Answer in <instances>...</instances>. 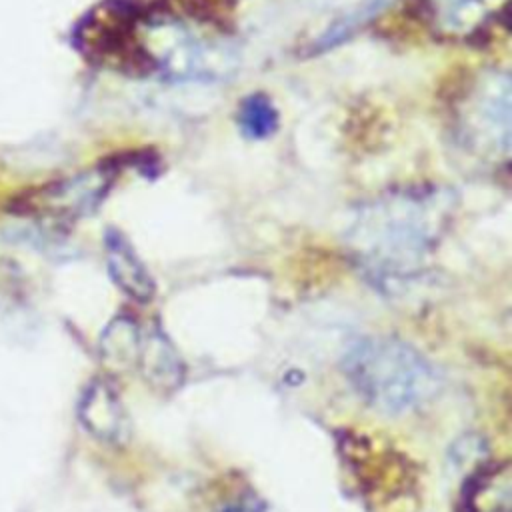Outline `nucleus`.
Returning <instances> with one entry per match:
<instances>
[{
    "label": "nucleus",
    "instance_id": "obj_11",
    "mask_svg": "<svg viewBox=\"0 0 512 512\" xmlns=\"http://www.w3.org/2000/svg\"><path fill=\"white\" fill-rule=\"evenodd\" d=\"M142 326L128 314H118L100 336L102 364L112 372H128L136 368Z\"/></svg>",
    "mask_w": 512,
    "mask_h": 512
},
{
    "label": "nucleus",
    "instance_id": "obj_5",
    "mask_svg": "<svg viewBox=\"0 0 512 512\" xmlns=\"http://www.w3.org/2000/svg\"><path fill=\"white\" fill-rule=\"evenodd\" d=\"M418 16L438 38L480 44L508 16V0H416Z\"/></svg>",
    "mask_w": 512,
    "mask_h": 512
},
{
    "label": "nucleus",
    "instance_id": "obj_4",
    "mask_svg": "<svg viewBox=\"0 0 512 512\" xmlns=\"http://www.w3.org/2000/svg\"><path fill=\"white\" fill-rule=\"evenodd\" d=\"M146 16L148 6L138 0H102L74 28V46L92 62L148 76L160 64L138 36Z\"/></svg>",
    "mask_w": 512,
    "mask_h": 512
},
{
    "label": "nucleus",
    "instance_id": "obj_2",
    "mask_svg": "<svg viewBox=\"0 0 512 512\" xmlns=\"http://www.w3.org/2000/svg\"><path fill=\"white\" fill-rule=\"evenodd\" d=\"M342 372L356 396L388 416L412 412L438 390L440 378L430 360L394 336H364L342 356Z\"/></svg>",
    "mask_w": 512,
    "mask_h": 512
},
{
    "label": "nucleus",
    "instance_id": "obj_7",
    "mask_svg": "<svg viewBox=\"0 0 512 512\" xmlns=\"http://www.w3.org/2000/svg\"><path fill=\"white\" fill-rule=\"evenodd\" d=\"M78 418L82 426L100 442L124 444L130 438V418L108 380H92L78 402Z\"/></svg>",
    "mask_w": 512,
    "mask_h": 512
},
{
    "label": "nucleus",
    "instance_id": "obj_3",
    "mask_svg": "<svg viewBox=\"0 0 512 512\" xmlns=\"http://www.w3.org/2000/svg\"><path fill=\"white\" fill-rule=\"evenodd\" d=\"M512 84L504 70L488 68L470 78L452 102L456 140L474 156L488 162H508Z\"/></svg>",
    "mask_w": 512,
    "mask_h": 512
},
{
    "label": "nucleus",
    "instance_id": "obj_8",
    "mask_svg": "<svg viewBox=\"0 0 512 512\" xmlns=\"http://www.w3.org/2000/svg\"><path fill=\"white\" fill-rule=\"evenodd\" d=\"M156 392H176L186 376L184 360L158 322L142 328L136 368Z\"/></svg>",
    "mask_w": 512,
    "mask_h": 512
},
{
    "label": "nucleus",
    "instance_id": "obj_13",
    "mask_svg": "<svg viewBox=\"0 0 512 512\" xmlns=\"http://www.w3.org/2000/svg\"><path fill=\"white\" fill-rule=\"evenodd\" d=\"M390 2L392 0H366L352 14L340 18L322 36H318V40L312 44V52H324V50H330V48L342 44L352 34H356L360 28H364L376 14H380Z\"/></svg>",
    "mask_w": 512,
    "mask_h": 512
},
{
    "label": "nucleus",
    "instance_id": "obj_14",
    "mask_svg": "<svg viewBox=\"0 0 512 512\" xmlns=\"http://www.w3.org/2000/svg\"><path fill=\"white\" fill-rule=\"evenodd\" d=\"M262 510H264V504L258 502L254 496L240 498V502L228 504V506L224 508V512H262Z\"/></svg>",
    "mask_w": 512,
    "mask_h": 512
},
{
    "label": "nucleus",
    "instance_id": "obj_1",
    "mask_svg": "<svg viewBox=\"0 0 512 512\" xmlns=\"http://www.w3.org/2000/svg\"><path fill=\"white\" fill-rule=\"evenodd\" d=\"M454 214V196L440 186H408L356 208L346 250L380 292L398 294L426 272Z\"/></svg>",
    "mask_w": 512,
    "mask_h": 512
},
{
    "label": "nucleus",
    "instance_id": "obj_6",
    "mask_svg": "<svg viewBox=\"0 0 512 512\" xmlns=\"http://www.w3.org/2000/svg\"><path fill=\"white\" fill-rule=\"evenodd\" d=\"M116 172V162H112L106 166L102 164L90 172L52 182L38 194V208L48 212L56 220H74L88 216L106 198L108 190L114 184Z\"/></svg>",
    "mask_w": 512,
    "mask_h": 512
},
{
    "label": "nucleus",
    "instance_id": "obj_10",
    "mask_svg": "<svg viewBox=\"0 0 512 512\" xmlns=\"http://www.w3.org/2000/svg\"><path fill=\"white\" fill-rule=\"evenodd\" d=\"M510 476L508 466L486 460L464 474L460 508L462 512H508Z\"/></svg>",
    "mask_w": 512,
    "mask_h": 512
},
{
    "label": "nucleus",
    "instance_id": "obj_12",
    "mask_svg": "<svg viewBox=\"0 0 512 512\" xmlns=\"http://www.w3.org/2000/svg\"><path fill=\"white\" fill-rule=\"evenodd\" d=\"M278 110L274 102L262 94H248L238 106V128L248 140H264L278 128Z\"/></svg>",
    "mask_w": 512,
    "mask_h": 512
},
{
    "label": "nucleus",
    "instance_id": "obj_9",
    "mask_svg": "<svg viewBox=\"0 0 512 512\" xmlns=\"http://www.w3.org/2000/svg\"><path fill=\"white\" fill-rule=\"evenodd\" d=\"M104 248L106 266L112 282L132 300L140 304L150 302L156 292L154 280L144 262L126 240V236H122L118 230L108 228L104 236Z\"/></svg>",
    "mask_w": 512,
    "mask_h": 512
}]
</instances>
